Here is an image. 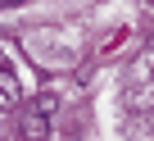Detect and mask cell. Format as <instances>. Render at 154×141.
I'll return each instance as SVG.
<instances>
[{
	"instance_id": "cell-2",
	"label": "cell",
	"mask_w": 154,
	"mask_h": 141,
	"mask_svg": "<svg viewBox=\"0 0 154 141\" xmlns=\"http://www.w3.org/2000/svg\"><path fill=\"white\" fill-rule=\"evenodd\" d=\"M50 114H54V96H41L36 100V114H27V136H41V127H45Z\"/></svg>"
},
{
	"instance_id": "cell-1",
	"label": "cell",
	"mask_w": 154,
	"mask_h": 141,
	"mask_svg": "<svg viewBox=\"0 0 154 141\" xmlns=\"http://www.w3.org/2000/svg\"><path fill=\"white\" fill-rule=\"evenodd\" d=\"M18 100H23V82H18V68H14L9 50L0 46V114H5V109H14Z\"/></svg>"
},
{
	"instance_id": "cell-3",
	"label": "cell",
	"mask_w": 154,
	"mask_h": 141,
	"mask_svg": "<svg viewBox=\"0 0 154 141\" xmlns=\"http://www.w3.org/2000/svg\"><path fill=\"white\" fill-rule=\"evenodd\" d=\"M14 5H27V0H0V9H14Z\"/></svg>"
}]
</instances>
